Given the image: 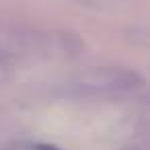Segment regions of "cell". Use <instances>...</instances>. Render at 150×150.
<instances>
[{
  "label": "cell",
  "mask_w": 150,
  "mask_h": 150,
  "mask_svg": "<svg viewBox=\"0 0 150 150\" xmlns=\"http://www.w3.org/2000/svg\"><path fill=\"white\" fill-rule=\"evenodd\" d=\"M80 84L84 88L99 91V93H129V91H136L142 84V78L134 70L105 66V68L88 70L82 76Z\"/></svg>",
  "instance_id": "1"
}]
</instances>
